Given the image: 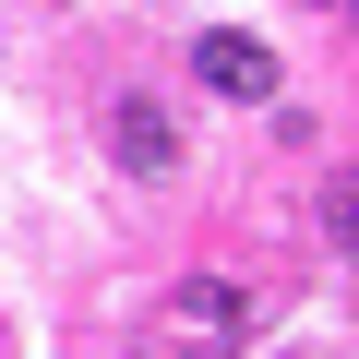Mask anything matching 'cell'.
Listing matches in <instances>:
<instances>
[{
	"label": "cell",
	"instance_id": "1",
	"mask_svg": "<svg viewBox=\"0 0 359 359\" xmlns=\"http://www.w3.org/2000/svg\"><path fill=\"white\" fill-rule=\"evenodd\" d=\"M192 72H204L216 96H240V108H264V96H276V48H264V36H204V48H192Z\"/></svg>",
	"mask_w": 359,
	"mask_h": 359
},
{
	"label": "cell",
	"instance_id": "2",
	"mask_svg": "<svg viewBox=\"0 0 359 359\" xmlns=\"http://www.w3.org/2000/svg\"><path fill=\"white\" fill-rule=\"evenodd\" d=\"M168 311H180V335H192V359H228V347H240V311H252V299H240V287H180Z\"/></svg>",
	"mask_w": 359,
	"mask_h": 359
},
{
	"label": "cell",
	"instance_id": "3",
	"mask_svg": "<svg viewBox=\"0 0 359 359\" xmlns=\"http://www.w3.org/2000/svg\"><path fill=\"white\" fill-rule=\"evenodd\" d=\"M108 132H120V168H144V180L168 168V108H156V96H120V120H108Z\"/></svg>",
	"mask_w": 359,
	"mask_h": 359
},
{
	"label": "cell",
	"instance_id": "4",
	"mask_svg": "<svg viewBox=\"0 0 359 359\" xmlns=\"http://www.w3.org/2000/svg\"><path fill=\"white\" fill-rule=\"evenodd\" d=\"M335 240L359 252V180H347V192H335Z\"/></svg>",
	"mask_w": 359,
	"mask_h": 359
}]
</instances>
